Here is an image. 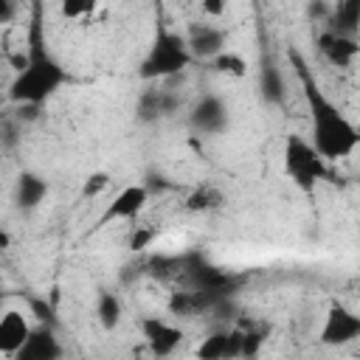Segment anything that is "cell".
Segmentation results:
<instances>
[{"instance_id":"5","label":"cell","mask_w":360,"mask_h":360,"mask_svg":"<svg viewBox=\"0 0 360 360\" xmlns=\"http://www.w3.org/2000/svg\"><path fill=\"white\" fill-rule=\"evenodd\" d=\"M357 338H360V315L343 304H332L323 318V326H321V343L323 346H346Z\"/></svg>"},{"instance_id":"21","label":"cell","mask_w":360,"mask_h":360,"mask_svg":"<svg viewBox=\"0 0 360 360\" xmlns=\"http://www.w3.org/2000/svg\"><path fill=\"white\" fill-rule=\"evenodd\" d=\"M98 0H59V14L65 20H82L96 11Z\"/></svg>"},{"instance_id":"8","label":"cell","mask_w":360,"mask_h":360,"mask_svg":"<svg viewBox=\"0 0 360 360\" xmlns=\"http://www.w3.org/2000/svg\"><path fill=\"white\" fill-rule=\"evenodd\" d=\"M141 332H143V338H146L152 354H158V357L174 354L177 346H180L183 338H186L180 326H174V323H169L166 318H158V315L143 318V321H141Z\"/></svg>"},{"instance_id":"7","label":"cell","mask_w":360,"mask_h":360,"mask_svg":"<svg viewBox=\"0 0 360 360\" xmlns=\"http://www.w3.org/2000/svg\"><path fill=\"white\" fill-rule=\"evenodd\" d=\"M188 124L197 135H219L228 129V104L219 96L208 93V96L197 98V104L191 107Z\"/></svg>"},{"instance_id":"4","label":"cell","mask_w":360,"mask_h":360,"mask_svg":"<svg viewBox=\"0 0 360 360\" xmlns=\"http://www.w3.org/2000/svg\"><path fill=\"white\" fill-rule=\"evenodd\" d=\"M284 172L304 191L312 194L321 180L329 177V163L318 155V149L304 135H287L284 141Z\"/></svg>"},{"instance_id":"26","label":"cell","mask_w":360,"mask_h":360,"mask_svg":"<svg viewBox=\"0 0 360 360\" xmlns=\"http://www.w3.org/2000/svg\"><path fill=\"white\" fill-rule=\"evenodd\" d=\"M0 68H3V53H0Z\"/></svg>"},{"instance_id":"22","label":"cell","mask_w":360,"mask_h":360,"mask_svg":"<svg viewBox=\"0 0 360 360\" xmlns=\"http://www.w3.org/2000/svg\"><path fill=\"white\" fill-rule=\"evenodd\" d=\"M107 186H110V174H107V172H93V174H87L84 183H82V197H84V200H93V197H98L101 191H107Z\"/></svg>"},{"instance_id":"13","label":"cell","mask_w":360,"mask_h":360,"mask_svg":"<svg viewBox=\"0 0 360 360\" xmlns=\"http://www.w3.org/2000/svg\"><path fill=\"white\" fill-rule=\"evenodd\" d=\"M239 354H242V332H233V329L214 332L197 346V357L202 360H225V357H239Z\"/></svg>"},{"instance_id":"3","label":"cell","mask_w":360,"mask_h":360,"mask_svg":"<svg viewBox=\"0 0 360 360\" xmlns=\"http://www.w3.org/2000/svg\"><path fill=\"white\" fill-rule=\"evenodd\" d=\"M194 62V56L188 53V45H186V37L177 34V31H158V37L152 39L143 62H141V79L146 82H166L177 73H183L188 65Z\"/></svg>"},{"instance_id":"18","label":"cell","mask_w":360,"mask_h":360,"mask_svg":"<svg viewBox=\"0 0 360 360\" xmlns=\"http://www.w3.org/2000/svg\"><path fill=\"white\" fill-rule=\"evenodd\" d=\"M121 315H124V307H121V298L110 290H101L98 298H96V318L104 329H115L121 323Z\"/></svg>"},{"instance_id":"2","label":"cell","mask_w":360,"mask_h":360,"mask_svg":"<svg viewBox=\"0 0 360 360\" xmlns=\"http://www.w3.org/2000/svg\"><path fill=\"white\" fill-rule=\"evenodd\" d=\"M65 82H68V73L48 53L42 31H39V17H34L31 37H28V62L14 73V79L8 84V101L17 107H39Z\"/></svg>"},{"instance_id":"15","label":"cell","mask_w":360,"mask_h":360,"mask_svg":"<svg viewBox=\"0 0 360 360\" xmlns=\"http://www.w3.org/2000/svg\"><path fill=\"white\" fill-rule=\"evenodd\" d=\"M48 191H51V186H48V180L42 174H37V172H20L17 186H14V200H17L20 208L31 211V208H37V205L45 202Z\"/></svg>"},{"instance_id":"24","label":"cell","mask_w":360,"mask_h":360,"mask_svg":"<svg viewBox=\"0 0 360 360\" xmlns=\"http://www.w3.org/2000/svg\"><path fill=\"white\" fill-rule=\"evenodd\" d=\"M155 239V231L152 228H135V233L129 236V248L132 250H146Z\"/></svg>"},{"instance_id":"1","label":"cell","mask_w":360,"mask_h":360,"mask_svg":"<svg viewBox=\"0 0 360 360\" xmlns=\"http://www.w3.org/2000/svg\"><path fill=\"white\" fill-rule=\"evenodd\" d=\"M292 59V68L301 79V87H304V98H307V107H309V124H312V138L309 143L318 149V155L326 160V163H335V160H343V158H352L357 143H360V135H357V127L343 115V110L321 90V84L312 79L309 73V65L301 59V53H290Z\"/></svg>"},{"instance_id":"25","label":"cell","mask_w":360,"mask_h":360,"mask_svg":"<svg viewBox=\"0 0 360 360\" xmlns=\"http://www.w3.org/2000/svg\"><path fill=\"white\" fill-rule=\"evenodd\" d=\"M20 14V3L17 0H0V25L14 22Z\"/></svg>"},{"instance_id":"23","label":"cell","mask_w":360,"mask_h":360,"mask_svg":"<svg viewBox=\"0 0 360 360\" xmlns=\"http://www.w3.org/2000/svg\"><path fill=\"white\" fill-rule=\"evenodd\" d=\"M200 11L208 20H219L228 11V0H200Z\"/></svg>"},{"instance_id":"27","label":"cell","mask_w":360,"mask_h":360,"mask_svg":"<svg viewBox=\"0 0 360 360\" xmlns=\"http://www.w3.org/2000/svg\"><path fill=\"white\" fill-rule=\"evenodd\" d=\"M0 301H3V292H0Z\"/></svg>"},{"instance_id":"19","label":"cell","mask_w":360,"mask_h":360,"mask_svg":"<svg viewBox=\"0 0 360 360\" xmlns=\"http://www.w3.org/2000/svg\"><path fill=\"white\" fill-rule=\"evenodd\" d=\"M211 68H214L217 73H222V76H231V79L248 76V59H245L242 53H236L233 48L219 51V53L211 59Z\"/></svg>"},{"instance_id":"16","label":"cell","mask_w":360,"mask_h":360,"mask_svg":"<svg viewBox=\"0 0 360 360\" xmlns=\"http://www.w3.org/2000/svg\"><path fill=\"white\" fill-rule=\"evenodd\" d=\"M177 107V96L166 93V90H146L141 98H138V118L141 121H158L169 112H174Z\"/></svg>"},{"instance_id":"6","label":"cell","mask_w":360,"mask_h":360,"mask_svg":"<svg viewBox=\"0 0 360 360\" xmlns=\"http://www.w3.org/2000/svg\"><path fill=\"white\" fill-rule=\"evenodd\" d=\"M146 202H149V188L141 186V183H129V186H124V188L107 202V208H104V214L98 217V225H96V228H104V225L121 222V219H132V217H138V214L146 208Z\"/></svg>"},{"instance_id":"10","label":"cell","mask_w":360,"mask_h":360,"mask_svg":"<svg viewBox=\"0 0 360 360\" xmlns=\"http://www.w3.org/2000/svg\"><path fill=\"white\" fill-rule=\"evenodd\" d=\"M31 321L22 309H6L0 312V354L3 357H17L22 343L31 335Z\"/></svg>"},{"instance_id":"11","label":"cell","mask_w":360,"mask_h":360,"mask_svg":"<svg viewBox=\"0 0 360 360\" xmlns=\"http://www.w3.org/2000/svg\"><path fill=\"white\" fill-rule=\"evenodd\" d=\"M318 51H321V56L329 65H335V68H352L354 59H357V53H360V42H357V37H343V34L321 31Z\"/></svg>"},{"instance_id":"9","label":"cell","mask_w":360,"mask_h":360,"mask_svg":"<svg viewBox=\"0 0 360 360\" xmlns=\"http://www.w3.org/2000/svg\"><path fill=\"white\" fill-rule=\"evenodd\" d=\"M186 45H188V53L194 59H214L219 51L228 48V31L214 25V22H197L188 28L186 34Z\"/></svg>"},{"instance_id":"12","label":"cell","mask_w":360,"mask_h":360,"mask_svg":"<svg viewBox=\"0 0 360 360\" xmlns=\"http://www.w3.org/2000/svg\"><path fill=\"white\" fill-rule=\"evenodd\" d=\"M59 354H62V343H59V338L53 335L51 326H34L28 340L17 352L20 360H53Z\"/></svg>"},{"instance_id":"14","label":"cell","mask_w":360,"mask_h":360,"mask_svg":"<svg viewBox=\"0 0 360 360\" xmlns=\"http://www.w3.org/2000/svg\"><path fill=\"white\" fill-rule=\"evenodd\" d=\"M326 31L357 37L360 31V0H338L326 14Z\"/></svg>"},{"instance_id":"17","label":"cell","mask_w":360,"mask_h":360,"mask_svg":"<svg viewBox=\"0 0 360 360\" xmlns=\"http://www.w3.org/2000/svg\"><path fill=\"white\" fill-rule=\"evenodd\" d=\"M259 90H262L264 101H270V104H281L284 96H287V90H284V73H281V68H278L276 62H270V59L262 65Z\"/></svg>"},{"instance_id":"20","label":"cell","mask_w":360,"mask_h":360,"mask_svg":"<svg viewBox=\"0 0 360 360\" xmlns=\"http://www.w3.org/2000/svg\"><path fill=\"white\" fill-rule=\"evenodd\" d=\"M222 202H225V197H222L219 188H214V186H200V188H194V191L188 194L186 208L194 211V214H205V211L219 208Z\"/></svg>"}]
</instances>
